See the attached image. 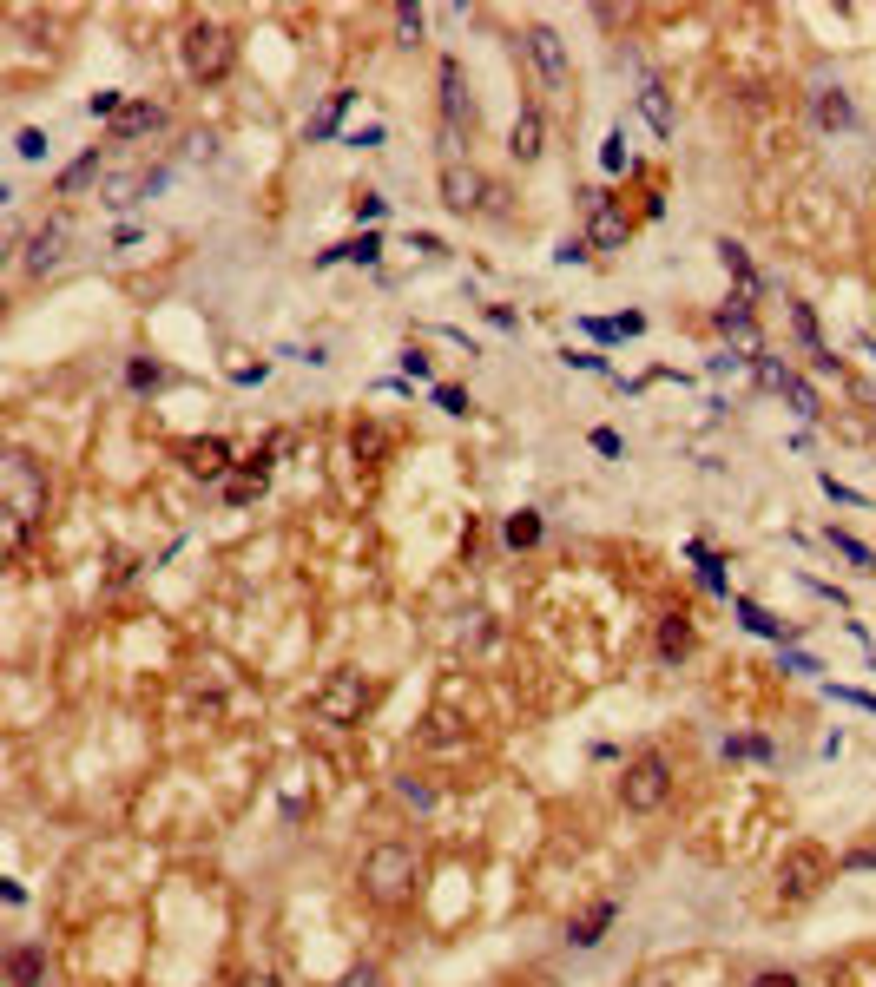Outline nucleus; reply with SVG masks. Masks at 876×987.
<instances>
[{
	"label": "nucleus",
	"mask_w": 876,
	"mask_h": 987,
	"mask_svg": "<svg viewBox=\"0 0 876 987\" xmlns=\"http://www.w3.org/2000/svg\"><path fill=\"white\" fill-rule=\"evenodd\" d=\"M0 501H7V547H14L20 533H27V520L47 514V474L33 468L27 455H7L0 461Z\"/></svg>",
	"instance_id": "nucleus-1"
},
{
	"label": "nucleus",
	"mask_w": 876,
	"mask_h": 987,
	"mask_svg": "<svg viewBox=\"0 0 876 987\" xmlns=\"http://www.w3.org/2000/svg\"><path fill=\"white\" fill-rule=\"evenodd\" d=\"M363 882H369V895H376V902H402V895H409V882H415V849L376 843V849L363 856Z\"/></svg>",
	"instance_id": "nucleus-2"
},
{
	"label": "nucleus",
	"mask_w": 876,
	"mask_h": 987,
	"mask_svg": "<svg viewBox=\"0 0 876 987\" xmlns=\"http://www.w3.org/2000/svg\"><path fill=\"white\" fill-rule=\"evenodd\" d=\"M231 60H238V47H231V33L218 20H192L185 27V66H192V79H224Z\"/></svg>",
	"instance_id": "nucleus-3"
},
{
	"label": "nucleus",
	"mask_w": 876,
	"mask_h": 987,
	"mask_svg": "<svg viewBox=\"0 0 876 987\" xmlns=\"http://www.w3.org/2000/svg\"><path fill=\"white\" fill-rule=\"evenodd\" d=\"M620 797H626V810H659V803L672 797V764L659 751H646V757H633L626 764V777H620Z\"/></svg>",
	"instance_id": "nucleus-4"
},
{
	"label": "nucleus",
	"mask_w": 876,
	"mask_h": 987,
	"mask_svg": "<svg viewBox=\"0 0 876 987\" xmlns=\"http://www.w3.org/2000/svg\"><path fill=\"white\" fill-rule=\"evenodd\" d=\"M310 711H317L323 724H356L369 711V685H363V672H336V678H323L317 691H310Z\"/></svg>",
	"instance_id": "nucleus-5"
},
{
	"label": "nucleus",
	"mask_w": 876,
	"mask_h": 987,
	"mask_svg": "<svg viewBox=\"0 0 876 987\" xmlns=\"http://www.w3.org/2000/svg\"><path fill=\"white\" fill-rule=\"evenodd\" d=\"M824 869H830V856L824 849H791L784 856V869H778V882H784V909H797V902H811L817 889H824Z\"/></svg>",
	"instance_id": "nucleus-6"
},
{
	"label": "nucleus",
	"mask_w": 876,
	"mask_h": 987,
	"mask_svg": "<svg viewBox=\"0 0 876 987\" xmlns=\"http://www.w3.org/2000/svg\"><path fill=\"white\" fill-rule=\"evenodd\" d=\"M527 53H534V66H541V79L547 86H567V79H574V66H567V47H560V33L554 27H527Z\"/></svg>",
	"instance_id": "nucleus-7"
},
{
	"label": "nucleus",
	"mask_w": 876,
	"mask_h": 987,
	"mask_svg": "<svg viewBox=\"0 0 876 987\" xmlns=\"http://www.w3.org/2000/svg\"><path fill=\"white\" fill-rule=\"evenodd\" d=\"M442 112H448V132H475V106H468V86H462L455 60H442Z\"/></svg>",
	"instance_id": "nucleus-8"
},
{
	"label": "nucleus",
	"mask_w": 876,
	"mask_h": 987,
	"mask_svg": "<svg viewBox=\"0 0 876 987\" xmlns=\"http://www.w3.org/2000/svg\"><path fill=\"white\" fill-rule=\"evenodd\" d=\"M178 461H185L192 474H205V481H218L224 461H231V448H224V441H178Z\"/></svg>",
	"instance_id": "nucleus-9"
},
{
	"label": "nucleus",
	"mask_w": 876,
	"mask_h": 987,
	"mask_svg": "<svg viewBox=\"0 0 876 987\" xmlns=\"http://www.w3.org/2000/svg\"><path fill=\"white\" fill-rule=\"evenodd\" d=\"M587 237L600 244V251H620V244H626V218H620L606 198H593V231H587Z\"/></svg>",
	"instance_id": "nucleus-10"
},
{
	"label": "nucleus",
	"mask_w": 876,
	"mask_h": 987,
	"mask_svg": "<svg viewBox=\"0 0 876 987\" xmlns=\"http://www.w3.org/2000/svg\"><path fill=\"white\" fill-rule=\"evenodd\" d=\"M639 112H646V126H653L659 139L672 132V99H666V86H646V93H639Z\"/></svg>",
	"instance_id": "nucleus-11"
},
{
	"label": "nucleus",
	"mask_w": 876,
	"mask_h": 987,
	"mask_svg": "<svg viewBox=\"0 0 876 987\" xmlns=\"http://www.w3.org/2000/svg\"><path fill=\"white\" fill-rule=\"evenodd\" d=\"M442 191H448V204H455V211H468V204H475V172H462V165H455V158H448V172H442Z\"/></svg>",
	"instance_id": "nucleus-12"
},
{
	"label": "nucleus",
	"mask_w": 876,
	"mask_h": 987,
	"mask_svg": "<svg viewBox=\"0 0 876 987\" xmlns=\"http://www.w3.org/2000/svg\"><path fill=\"white\" fill-rule=\"evenodd\" d=\"M508 145H514V158H541V112H521Z\"/></svg>",
	"instance_id": "nucleus-13"
},
{
	"label": "nucleus",
	"mask_w": 876,
	"mask_h": 987,
	"mask_svg": "<svg viewBox=\"0 0 876 987\" xmlns=\"http://www.w3.org/2000/svg\"><path fill=\"white\" fill-rule=\"evenodd\" d=\"M659 652H666V658H685V652H692V626H685L679 612H672L666 626H659Z\"/></svg>",
	"instance_id": "nucleus-14"
},
{
	"label": "nucleus",
	"mask_w": 876,
	"mask_h": 987,
	"mask_svg": "<svg viewBox=\"0 0 876 987\" xmlns=\"http://www.w3.org/2000/svg\"><path fill=\"white\" fill-rule=\"evenodd\" d=\"M817 119H824V126H850L857 112H850V99L837 93V86H824V93H817Z\"/></svg>",
	"instance_id": "nucleus-15"
},
{
	"label": "nucleus",
	"mask_w": 876,
	"mask_h": 987,
	"mask_svg": "<svg viewBox=\"0 0 876 987\" xmlns=\"http://www.w3.org/2000/svg\"><path fill=\"white\" fill-rule=\"evenodd\" d=\"M60 237H66V231H60V224H47V231L33 237V257H27V264H33V270H47V264H60Z\"/></svg>",
	"instance_id": "nucleus-16"
},
{
	"label": "nucleus",
	"mask_w": 876,
	"mask_h": 987,
	"mask_svg": "<svg viewBox=\"0 0 876 987\" xmlns=\"http://www.w3.org/2000/svg\"><path fill=\"white\" fill-rule=\"evenodd\" d=\"M159 126V106H126L119 112V139H139V132Z\"/></svg>",
	"instance_id": "nucleus-17"
},
{
	"label": "nucleus",
	"mask_w": 876,
	"mask_h": 987,
	"mask_svg": "<svg viewBox=\"0 0 876 987\" xmlns=\"http://www.w3.org/2000/svg\"><path fill=\"white\" fill-rule=\"evenodd\" d=\"M7 974H14V987H33L40 981V955H33V948H14V955H7Z\"/></svg>",
	"instance_id": "nucleus-18"
},
{
	"label": "nucleus",
	"mask_w": 876,
	"mask_h": 987,
	"mask_svg": "<svg viewBox=\"0 0 876 987\" xmlns=\"http://www.w3.org/2000/svg\"><path fill=\"white\" fill-rule=\"evenodd\" d=\"M606 922H613V909H606V902H600V909H587V915H580V922H574V941H580V948H593Z\"/></svg>",
	"instance_id": "nucleus-19"
},
{
	"label": "nucleus",
	"mask_w": 876,
	"mask_h": 987,
	"mask_svg": "<svg viewBox=\"0 0 876 987\" xmlns=\"http://www.w3.org/2000/svg\"><path fill=\"white\" fill-rule=\"evenodd\" d=\"M718 323H725V336H738V343H745V349H758V329H751V316H745V303H732V310L718 316Z\"/></svg>",
	"instance_id": "nucleus-20"
},
{
	"label": "nucleus",
	"mask_w": 876,
	"mask_h": 987,
	"mask_svg": "<svg viewBox=\"0 0 876 987\" xmlns=\"http://www.w3.org/2000/svg\"><path fill=\"white\" fill-rule=\"evenodd\" d=\"M541 540V514H508V547H534Z\"/></svg>",
	"instance_id": "nucleus-21"
},
{
	"label": "nucleus",
	"mask_w": 876,
	"mask_h": 987,
	"mask_svg": "<svg viewBox=\"0 0 876 987\" xmlns=\"http://www.w3.org/2000/svg\"><path fill=\"white\" fill-rule=\"evenodd\" d=\"M725 270H732V277L745 283V290H751V283H758V277H751V257L738 251V244H725Z\"/></svg>",
	"instance_id": "nucleus-22"
},
{
	"label": "nucleus",
	"mask_w": 876,
	"mask_h": 987,
	"mask_svg": "<svg viewBox=\"0 0 876 987\" xmlns=\"http://www.w3.org/2000/svg\"><path fill=\"white\" fill-rule=\"evenodd\" d=\"M93 172H99V152H86V158H80V165H73V172H66V178H60V185H66V191H80V185H86V178H93Z\"/></svg>",
	"instance_id": "nucleus-23"
},
{
	"label": "nucleus",
	"mask_w": 876,
	"mask_h": 987,
	"mask_svg": "<svg viewBox=\"0 0 876 987\" xmlns=\"http://www.w3.org/2000/svg\"><path fill=\"white\" fill-rule=\"evenodd\" d=\"M14 145H20V158H47V132H40V126H27Z\"/></svg>",
	"instance_id": "nucleus-24"
},
{
	"label": "nucleus",
	"mask_w": 876,
	"mask_h": 987,
	"mask_svg": "<svg viewBox=\"0 0 876 987\" xmlns=\"http://www.w3.org/2000/svg\"><path fill=\"white\" fill-rule=\"evenodd\" d=\"M343 106H350V93H336V99H330V106H323V119H317V126H310V132H317V139H323V132H330V126H336V119H343Z\"/></svg>",
	"instance_id": "nucleus-25"
},
{
	"label": "nucleus",
	"mask_w": 876,
	"mask_h": 987,
	"mask_svg": "<svg viewBox=\"0 0 876 987\" xmlns=\"http://www.w3.org/2000/svg\"><path fill=\"white\" fill-rule=\"evenodd\" d=\"M751 987H797V974H791V968H765Z\"/></svg>",
	"instance_id": "nucleus-26"
},
{
	"label": "nucleus",
	"mask_w": 876,
	"mask_h": 987,
	"mask_svg": "<svg viewBox=\"0 0 876 987\" xmlns=\"http://www.w3.org/2000/svg\"><path fill=\"white\" fill-rule=\"evenodd\" d=\"M336 257H363V264H369V257H376V237H356V244H343Z\"/></svg>",
	"instance_id": "nucleus-27"
},
{
	"label": "nucleus",
	"mask_w": 876,
	"mask_h": 987,
	"mask_svg": "<svg viewBox=\"0 0 876 987\" xmlns=\"http://www.w3.org/2000/svg\"><path fill=\"white\" fill-rule=\"evenodd\" d=\"M238 987H277V974H244Z\"/></svg>",
	"instance_id": "nucleus-28"
},
{
	"label": "nucleus",
	"mask_w": 876,
	"mask_h": 987,
	"mask_svg": "<svg viewBox=\"0 0 876 987\" xmlns=\"http://www.w3.org/2000/svg\"><path fill=\"white\" fill-rule=\"evenodd\" d=\"M343 987H376V974H369V968H356V974H350Z\"/></svg>",
	"instance_id": "nucleus-29"
}]
</instances>
